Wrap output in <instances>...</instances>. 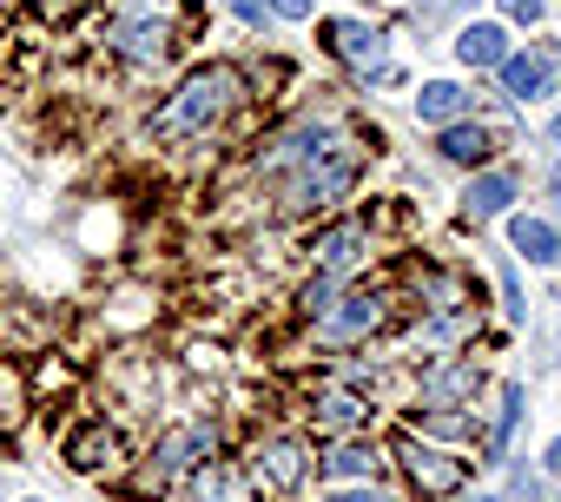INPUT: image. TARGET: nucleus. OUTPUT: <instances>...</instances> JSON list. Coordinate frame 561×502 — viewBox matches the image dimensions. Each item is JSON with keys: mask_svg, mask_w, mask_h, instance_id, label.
<instances>
[{"mask_svg": "<svg viewBox=\"0 0 561 502\" xmlns=\"http://www.w3.org/2000/svg\"><path fill=\"white\" fill-rule=\"evenodd\" d=\"M257 172L277 185V205L285 212H331L351 198V185L364 172V146L351 133H337L331 119H305L298 133L271 139L257 152Z\"/></svg>", "mask_w": 561, "mask_h": 502, "instance_id": "f257e3e1", "label": "nucleus"}, {"mask_svg": "<svg viewBox=\"0 0 561 502\" xmlns=\"http://www.w3.org/2000/svg\"><path fill=\"white\" fill-rule=\"evenodd\" d=\"M238 100H244V73L238 67H198V73H185L179 80V93L152 113V139H205L225 113H238Z\"/></svg>", "mask_w": 561, "mask_h": 502, "instance_id": "f03ea898", "label": "nucleus"}, {"mask_svg": "<svg viewBox=\"0 0 561 502\" xmlns=\"http://www.w3.org/2000/svg\"><path fill=\"white\" fill-rule=\"evenodd\" d=\"M185 34H192V0H113L106 47L139 67H159L185 47Z\"/></svg>", "mask_w": 561, "mask_h": 502, "instance_id": "7ed1b4c3", "label": "nucleus"}, {"mask_svg": "<svg viewBox=\"0 0 561 502\" xmlns=\"http://www.w3.org/2000/svg\"><path fill=\"white\" fill-rule=\"evenodd\" d=\"M218 449V423H185V430H172V436H159L152 443V456H146V476L133 482L139 495H152V489H165L192 456H211Z\"/></svg>", "mask_w": 561, "mask_h": 502, "instance_id": "20e7f679", "label": "nucleus"}, {"mask_svg": "<svg viewBox=\"0 0 561 502\" xmlns=\"http://www.w3.org/2000/svg\"><path fill=\"white\" fill-rule=\"evenodd\" d=\"M397 456H403V469H410L416 495H456V489L469 482V463H462L456 449L423 443V436H397Z\"/></svg>", "mask_w": 561, "mask_h": 502, "instance_id": "39448f33", "label": "nucleus"}, {"mask_svg": "<svg viewBox=\"0 0 561 502\" xmlns=\"http://www.w3.org/2000/svg\"><path fill=\"white\" fill-rule=\"evenodd\" d=\"M305 443L298 436H264L257 449H251V482L257 489H271V495H291L298 482H305Z\"/></svg>", "mask_w": 561, "mask_h": 502, "instance_id": "423d86ee", "label": "nucleus"}, {"mask_svg": "<svg viewBox=\"0 0 561 502\" xmlns=\"http://www.w3.org/2000/svg\"><path fill=\"white\" fill-rule=\"evenodd\" d=\"M383 318H390V298H383V292H351L344 305H331V311L318 318V338H324V344H357V338H370Z\"/></svg>", "mask_w": 561, "mask_h": 502, "instance_id": "0eeeda50", "label": "nucleus"}, {"mask_svg": "<svg viewBox=\"0 0 561 502\" xmlns=\"http://www.w3.org/2000/svg\"><path fill=\"white\" fill-rule=\"evenodd\" d=\"M119 456H126V436H119L106 417H87V423L67 436V463H73L80 476H106V469H119Z\"/></svg>", "mask_w": 561, "mask_h": 502, "instance_id": "6e6552de", "label": "nucleus"}, {"mask_svg": "<svg viewBox=\"0 0 561 502\" xmlns=\"http://www.w3.org/2000/svg\"><path fill=\"white\" fill-rule=\"evenodd\" d=\"M364 244H370V231H364L357 218H344V225H331V231H318V238H311V259H318V272L344 278V272L364 259Z\"/></svg>", "mask_w": 561, "mask_h": 502, "instance_id": "1a4fd4ad", "label": "nucleus"}, {"mask_svg": "<svg viewBox=\"0 0 561 502\" xmlns=\"http://www.w3.org/2000/svg\"><path fill=\"white\" fill-rule=\"evenodd\" d=\"M318 34H324V47H331L337 60H351V67H364V73L383 67V34H377V27H364V21H324Z\"/></svg>", "mask_w": 561, "mask_h": 502, "instance_id": "9d476101", "label": "nucleus"}, {"mask_svg": "<svg viewBox=\"0 0 561 502\" xmlns=\"http://www.w3.org/2000/svg\"><path fill=\"white\" fill-rule=\"evenodd\" d=\"M548 73H554V54H508L502 60V93L508 100H541Z\"/></svg>", "mask_w": 561, "mask_h": 502, "instance_id": "9b49d317", "label": "nucleus"}, {"mask_svg": "<svg viewBox=\"0 0 561 502\" xmlns=\"http://www.w3.org/2000/svg\"><path fill=\"white\" fill-rule=\"evenodd\" d=\"M364 417H370V403H364L357 390H318V397H311V423H318V430H337V436H344V430H357Z\"/></svg>", "mask_w": 561, "mask_h": 502, "instance_id": "f8f14e48", "label": "nucleus"}, {"mask_svg": "<svg viewBox=\"0 0 561 502\" xmlns=\"http://www.w3.org/2000/svg\"><path fill=\"white\" fill-rule=\"evenodd\" d=\"M495 152V133L482 126V119H456V126H443V159H456V166H482Z\"/></svg>", "mask_w": 561, "mask_h": 502, "instance_id": "ddd939ff", "label": "nucleus"}, {"mask_svg": "<svg viewBox=\"0 0 561 502\" xmlns=\"http://www.w3.org/2000/svg\"><path fill=\"white\" fill-rule=\"evenodd\" d=\"M456 54H462V67H502L508 60V34L495 21H476V27H462Z\"/></svg>", "mask_w": 561, "mask_h": 502, "instance_id": "4468645a", "label": "nucleus"}, {"mask_svg": "<svg viewBox=\"0 0 561 502\" xmlns=\"http://www.w3.org/2000/svg\"><path fill=\"white\" fill-rule=\"evenodd\" d=\"M324 469H331V476H377V469H383V449H377L370 436H344V443L324 449Z\"/></svg>", "mask_w": 561, "mask_h": 502, "instance_id": "2eb2a0df", "label": "nucleus"}, {"mask_svg": "<svg viewBox=\"0 0 561 502\" xmlns=\"http://www.w3.org/2000/svg\"><path fill=\"white\" fill-rule=\"evenodd\" d=\"M508 238H515V251H522L528 265H554V259H561V231H554V225H541V218H515V225H508Z\"/></svg>", "mask_w": 561, "mask_h": 502, "instance_id": "dca6fc26", "label": "nucleus"}, {"mask_svg": "<svg viewBox=\"0 0 561 502\" xmlns=\"http://www.w3.org/2000/svg\"><path fill=\"white\" fill-rule=\"evenodd\" d=\"M469 106H476V93H462L456 80H430V87L416 93V113H423V119H443V126H456Z\"/></svg>", "mask_w": 561, "mask_h": 502, "instance_id": "f3484780", "label": "nucleus"}, {"mask_svg": "<svg viewBox=\"0 0 561 502\" xmlns=\"http://www.w3.org/2000/svg\"><path fill=\"white\" fill-rule=\"evenodd\" d=\"M508 198H515V179H508V172H482V179L462 192V212H469V218H495V212H508Z\"/></svg>", "mask_w": 561, "mask_h": 502, "instance_id": "a211bd4d", "label": "nucleus"}, {"mask_svg": "<svg viewBox=\"0 0 561 502\" xmlns=\"http://www.w3.org/2000/svg\"><path fill=\"white\" fill-rule=\"evenodd\" d=\"M27 417V370L21 364H0V436Z\"/></svg>", "mask_w": 561, "mask_h": 502, "instance_id": "6ab92c4d", "label": "nucleus"}, {"mask_svg": "<svg viewBox=\"0 0 561 502\" xmlns=\"http://www.w3.org/2000/svg\"><path fill=\"white\" fill-rule=\"evenodd\" d=\"M469 390H476V364H449V370H443V377H436V384L423 390V403H430V410L443 417V410H449L456 397H469Z\"/></svg>", "mask_w": 561, "mask_h": 502, "instance_id": "aec40b11", "label": "nucleus"}, {"mask_svg": "<svg viewBox=\"0 0 561 502\" xmlns=\"http://www.w3.org/2000/svg\"><path fill=\"white\" fill-rule=\"evenodd\" d=\"M515 417H522V384H502V390H495V423H489V449H502V443H508Z\"/></svg>", "mask_w": 561, "mask_h": 502, "instance_id": "412c9836", "label": "nucleus"}, {"mask_svg": "<svg viewBox=\"0 0 561 502\" xmlns=\"http://www.w3.org/2000/svg\"><path fill=\"white\" fill-rule=\"evenodd\" d=\"M331 298H337V278H331V272H318V278L305 285V298H298V311H305V324H318V318L331 311Z\"/></svg>", "mask_w": 561, "mask_h": 502, "instance_id": "4be33fe9", "label": "nucleus"}, {"mask_svg": "<svg viewBox=\"0 0 561 502\" xmlns=\"http://www.w3.org/2000/svg\"><path fill=\"white\" fill-rule=\"evenodd\" d=\"M87 8H100V0H34V14H41V21H54V27H67V21H80Z\"/></svg>", "mask_w": 561, "mask_h": 502, "instance_id": "5701e85b", "label": "nucleus"}, {"mask_svg": "<svg viewBox=\"0 0 561 502\" xmlns=\"http://www.w3.org/2000/svg\"><path fill=\"white\" fill-rule=\"evenodd\" d=\"M271 8L285 14V21H311V8H318V0H271Z\"/></svg>", "mask_w": 561, "mask_h": 502, "instance_id": "b1692460", "label": "nucleus"}, {"mask_svg": "<svg viewBox=\"0 0 561 502\" xmlns=\"http://www.w3.org/2000/svg\"><path fill=\"white\" fill-rule=\"evenodd\" d=\"M508 21H541V0H502Z\"/></svg>", "mask_w": 561, "mask_h": 502, "instance_id": "393cba45", "label": "nucleus"}, {"mask_svg": "<svg viewBox=\"0 0 561 502\" xmlns=\"http://www.w3.org/2000/svg\"><path fill=\"white\" fill-rule=\"evenodd\" d=\"M238 14H244V21H251V27H257V21H264V14H271V0H238Z\"/></svg>", "mask_w": 561, "mask_h": 502, "instance_id": "a878e982", "label": "nucleus"}, {"mask_svg": "<svg viewBox=\"0 0 561 502\" xmlns=\"http://www.w3.org/2000/svg\"><path fill=\"white\" fill-rule=\"evenodd\" d=\"M548 469H554V476H561V443H554V449H548Z\"/></svg>", "mask_w": 561, "mask_h": 502, "instance_id": "bb28decb", "label": "nucleus"}, {"mask_svg": "<svg viewBox=\"0 0 561 502\" xmlns=\"http://www.w3.org/2000/svg\"><path fill=\"white\" fill-rule=\"evenodd\" d=\"M554 139H561V119H554Z\"/></svg>", "mask_w": 561, "mask_h": 502, "instance_id": "cd10ccee", "label": "nucleus"}]
</instances>
